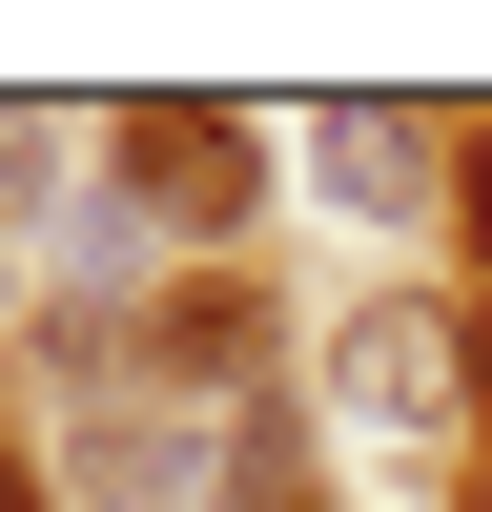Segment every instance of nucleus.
<instances>
[{"label":"nucleus","mask_w":492,"mask_h":512,"mask_svg":"<svg viewBox=\"0 0 492 512\" xmlns=\"http://www.w3.org/2000/svg\"><path fill=\"white\" fill-rule=\"evenodd\" d=\"M123 185H144L164 226H246V205H267V144H246L226 103H144L123 123Z\"/></svg>","instance_id":"nucleus-1"},{"label":"nucleus","mask_w":492,"mask_h":512,"mask_svg":"<svg viewBox=\"0 0 492 512\" xmlns=\"http://www.w3.org/2000/svg\"><path fill=\"white\" fill-rule=\"evenodd\" d=\"M451 349H472V410H492V287H472V328H451Z\"/></svg>","instance_id":"nucleus-7"},{"label":"nucleus","mask_w":492,"mask_h":512,"mask_svg":"<svg viewBox=\"0 0 492 512\" xmlns=\"http://www.w3.org/2000/svg\"><path fill=\"white\" fill-rule=\"evenodd\" d=\"M349 390H369V410H451V390H472V349H451V328H369Z\"/></svg>","instance_id":"nucleus-3"},{"label":"nucleus","mask_w":492,"mask_h":512,"mask_svg":"<svg viewBox=\"0 0 492 512\" xmlns=\"http://www.w3.org/2000/svg\"><path fill=\"white\" fill-rule=\"evenodd\" d=\"M328 185H349V205H410V123L349 103V123H328Z\"/></svg>","instance_id":"nucleus-4"},{"label":"nucleus","mask_w":492,"mask_h":512,"mask_svg":"<svg viewBox=\"0 0 492 512\" xmlns=\"http://www.w3.org/2000/svg\"><path fill=\"white\" fill-rule=\"evenodd\" d=\"M0 512H41V451H21V410H0Z\"/></svg>","instance_id":"nucleus-6"},{"label":"nucleus","mask_w":492,"mask_h":512,"mask_svg":"<svg viewBox=\"0 0 492 512\" xmlns=\"http://www.w3.org/2000/svg\"><path fill=\"white\" fill-rule=\"evenodd\" d=\"M451 226H472V267H492V123H472V164H451Z\"/></svg>","instance_id":"nucleus-5"},{"label":"nucleus","mask_w":492,"mask_h":512,"mask_svg":"<svg viewBox=\"0 0 492 512\" xmlns=\"http://www.w3.org/2000/svg\"><path fill=\"white\" fill-rule=\"evenodd\" d=\"M164 369H205V390H267V308H246L226 267H205V287H164Z\"/></svg>","instance_id":"nucleus-2"}]
</instances>
